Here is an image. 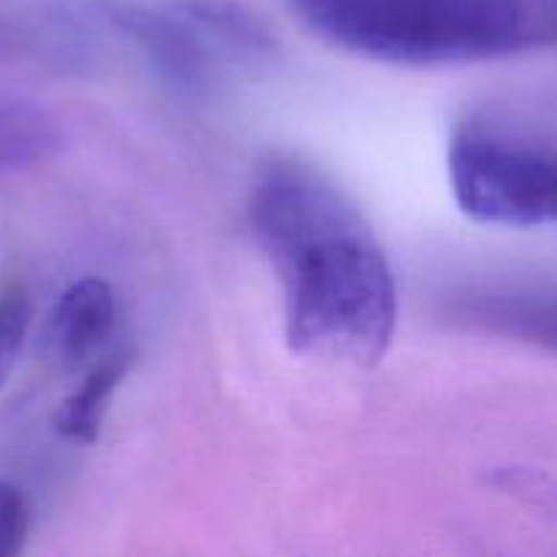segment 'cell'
I'll use <instances>...</instances> for the list:
<instances>
[{"instance_id":"6da1fadb","label":"cell","mask_w":557,"mask_h":557,"mask_svg":"<svg viewBox=\"0 0 557 557\" xmlns=\"http://www.w3.org/2000/svg\"><path fill=\"white\" fill-rule=\"evenodd\" d=\"M248 221L281 281L288 348L319 362L379 364L395 337L397 286L357 201L321 169L277 156L256 177Z\"/></svg>"},{"instance_id":"7a4b0ae2","label":"cell","mask_w":557,"mask_h":557,"mask_svg":"<svg viewBox=\"0 0 557 557\" xmlns=\"http://www.w3.org/2000/svg\"><path fill=\"white\" fill-rule=\"evenodd\" d=\"M332 47L408 69L484 63L549 47L553 9L539 0H286Z\"/></svg>"},{"instance_id":"3957f363","label":"cell","mask_w":557,"mask_h":557,"mask_svg":"<svg viewBox=\"0 0 557 557\" xmlns=\"http://www.w3.org/2000/svg\"><path fill=\"white\" fill-rule=\"evenodd\" d=\"M449 180L468 218L487 226L539 228L555 221L553 150L468 123L449 145Z\"/></svg>"},{"instance_id":"277c9868","label":"cell","mask_w":557,"mask_h":557,"mask_svg":"<svg viewBox=\"0 0 557 557\" xmlns=\"http://www.w3.org/2000/svg\"><path fill=\"white\" fill-rule=\"evenodd\" d=\"M76 11L92 25L128 41L169 85L185 92H205L215 82L221 58L172 3L85 0Z\"/></svg>"},{"instance_id":"5b68a950","label":"cell","mask_w":557,"mask_h":557,"mask_svg":"<svg viewBox=\"0 0 557 557\" xmlns=\"http://www.w3.org/2000/svg\"><path fill=\"white\" fill-rule=\"evenodd\" d=\"M117 319L114 292L101 277H79L71 283L49 313L47 354L60 370H76L101 351Z\"/></svg>"},{"instance_id":"8992f818","label":"cell","mask_w":557,"mask_h":557,"mask_svg":"<svg viewBox=\"0 0 557 557\" xmlns=\"http://www.w3.org/2000/svg\"><path fill=\"white\" fill-rule=\"evenodd\" d=\"M169 3L199 30L218 58H234L245 63L275 58V33L239 0H169Z\"/></svg>"},{"instance_id":"52a82bcc","label":"cell","mask_w":557,"mask_h":557,"mask_svg":"<svg viewBox=\"0 0 557 557\" xmlns=\"http://www.w3.org/2000/svg\"><path fill=\"white\" fill-rule=\"evenodd\" d=\"M63 145L60 120L30 98L0 96V174L47 161Z\"/></svg>"},{"instance_id":"ba28073f","label":"cell","mask_w":557,"mask_h":557,"mask_svg":"<svg viewBox=\"0 0 557 557\" xmlns=\"http://www.w3.org/2000/svg\"><path fill=\"white\" fill-rule=\"evenodd\" d=\"M131 364H134L131 351H117L92 364L90 373L60 406L58 417H54V430L74 444H96L103 430L109 403L128 375Z\"/></svg>"},{"instance_id":"9c48e42d","label":"cell","mask_w":557,"mask_h":557,"mask_svg":"<svg viewBox=\"0 0 557 557\" xmlns=\"http://www.w3.org/2000/svg\"><path fill=\"white\" fill-rule=\"evenodd\" d=\"M30 319V299L22 288H9L5 294H0V392L5 389L16 362H20Z\"/></svg>"},{"instance_id":"30bf717a","label":"cell","mask_w":557,"mask_h":557,"mask_svg":"<svg viewBox=\"0 0 557 557\" xmlns=\"http://www.w3.org/2000/svg\"><path fill=\"white\" fill-rule=\"evenodd\" d=\"M30 533V504L16 484L0 482V557L22 553Z\"/></svg>"}]
</instances>
